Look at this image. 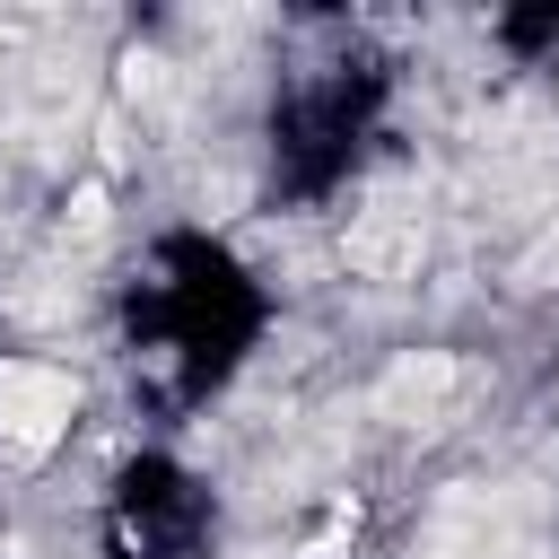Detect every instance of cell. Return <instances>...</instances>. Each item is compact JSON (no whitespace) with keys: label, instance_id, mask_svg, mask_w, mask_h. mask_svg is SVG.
I'll list each match as a JSON object with an SVG mask.
<instances>
[{"label":"cell","instance_id":"obj_1","mask_svg":"<svg viewBox=\"0 0 559 559\" xmlns=\"http://www.w3.org/2000/svg\"><path fill=\"white\" fill-rule=\"evenodd\" d=\"M70 411H79L70 367H44V358H0V428H9L26 454L61 445V437H70Z\"/></svg>","mask_w":559,"mask_h":559},{"label":"cell","instance_id":"obj_2","mask_svg":"<svg viewBox=\"0 0 559 559\" xmlns=\"http://www.w3.org/2000/svg\"><path fill=\"white\" fill-rule=\"evenodd\" d=\"M445 376H454V367H445V358H437V349H428V358H402V367H393V376H384V402H393V411H411V402H419V411H428V402H437V393H445Z\"/></svg>","mask_w":559,"mask_h":559}]
</instances>
